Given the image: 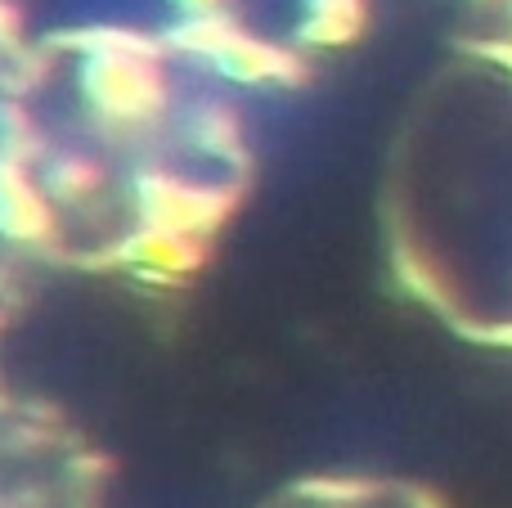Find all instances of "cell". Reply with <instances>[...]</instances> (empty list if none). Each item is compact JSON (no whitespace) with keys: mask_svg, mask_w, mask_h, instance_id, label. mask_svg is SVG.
I'll return each instance as SVG.
<instances>
[{"mask_svg":"<svg viewBox=\"0 0 512 508\" xmlns=\"http://www.w3.org/2000/svg\"><path fill=\"white\" fill-rule=\"evenodd\" d=\"M0 158L14 162H32L41 158V135H36V122L18 99H0Z\"/></svg>","mask_w":512,"mask_h":508,"instance_id":"cell-10","label":"cell"},{"mask_svg":"<svg viewBox=\"0 0 512 508\" xmlns=\"http://www.w3.org/2000/svg\"><path fill=\"white\" fill-rule=\"evenodd\" d=\"M131 207L135 221L149 230H176L203 239L207 230H216L230 216L234 189L194 185V180H180L162 167H144L131 176Z\"/></svg>","mask_w":512,"mask_h":508,"instance_id":"cell-2","label":"cell"},{"mask_svg":"<svg viewBox=\"0 0 512 508\" xmlns=\"http://www.w3.org/2000/svg\"><path fill=\"white\" fill-rule=\"evenodd\" d=\"M486 54H490V59H499V63H508V68H512V45H486Z\"/></svg>","mask_w":512,"mask_h":508,"instance_id":"cell-14","label":"cell"},{"mask_svg":"<svg viewBox=\"0 0 512 508\" xmlns=\"http://www.w3.org/2000/svg\"><path fill=\"white\" fill-rule=\"evenodd\" d=\"M216 5H221V0H180L185 14H207V9H216Z\"/></svg>","mask_w":512,"mask_h":508,"instance_id":"cell-13","label":"cell"},{"mask_svg":"<svg viewBox=\"0 0 512 508\" xmlns=\"http://www.w3.org/2000/svg\"><path fill=\"white\" fill-rule=\"evenodd\" d=\"M463 333H472V338H481V342H495V347H512V324H490V329L463 324Z\"/></svg>","mask_w":512,"mask_h":508,"instance_id":"cell-12","label":"cell"},{"mask_svg":"<svg viewBox=\"0 0 512 508\" xmlns=\"http://www.w3.org/2000/svg\"><path fill=\"white\" fill-rule=\"evenodd\" d=\"M0 508H27V500H0Z\"/></svg>","mask_w":512,"mask_h":508,"instance_id":"cell-15","label":"cell"},{"mask_svg":"<svg viewBox=\"0 0 512 508\" xmlns=\"http://www.w3.org/2000/svg\"><path fill=\"white\" fill-rule=\"evenodd\" d=\"M18 32H23V18H18V9L9 5V0H0V50L14 54L18 50Z\"/></svg>","mask_w":512,"mask_h":508,"instance_id":"cell-11","label":"cell"},{"mask_svg":"<svg viewBox=\"0 0 512 508\" xmlns=\"http://www.w3.org/2000/svg\"><path fill=\"white\" fill-rule=\"evenodd\" d=\"M203 257H207L203 239L176 234V230H149V225H140L131 239H122L113 252H108V261L135 270V275H144V279H158V284H171V279L198 270Z\"/></svg>","mask_w":512,"mask_h":508,"instance_id":"cell-3","label":"cell"},{"mask_svg":"<svg viewBox=\"0 0 512 508\" xmlns=\"http://www.w3.org/2000/svg\"><path fill=\"white\" fill-rule=\"evenodd\" d=\"M364 27V0H306V23L301 41L306 45H346Z\"/></svg>","mask_w":512,"mask_h":508,"instance_id":"cell-8","label":"cell"},{"mask_svg":"<svg viewBox=\"0 0 512 508\" xmlns=\"http://www.w3.org/2000/svg\"><path fill=\"white\" fill-rule=\"evenodd\" d=\"M239 32H243V27L234 23L230 14H221V9H207V14H185L180 23H171L167 36H162V45H167V50L189 54V59L212 63L216 54H221Z\"/></svg>","mask_w":512,"mask_h":508,"instance_id":"cell-6","label":"cell"},{"mask_svg":"<svg viewBox=\"0 0 512 508\" xmlns=\"http://www.w3.org/2000/svg\"><path fill=\"white\" fill-rule=\"evenodd\" d=\"M185 140L194 144V149L212 153V158H239V149H243L239 117L225 104H198L194 113L185 117Z\"/></svg>","mask_w":512,"mask_h":508,"instance_id":"cell-9","label":"cell"},{"mask_svg":"<svg viewBox=\"0 0 512 508\" xmlns=\"http://www.w3.org/2000/svg\"><path fill=\"white\" fill-rule=\"evenodd\" d=\"M77 86L90 113L126 126L153 122L171 104L162 63L149 50H86L77 63Z\"/></svg>","mask_w":512,"mask_h":508,"instance_id":"cell-1","label":"cell"},{"mask_svg":"<svg viewBox=\"0 0 512 508\" xmlns=\"http://www.w3.org/2000/svg\"><path fill=\"white\" fill-rule=\"evenodd\" d=\"M212 68L225 81H243V86H265V81H279V86H297L306 77V63L292 50L270 41H256V36L239 32L221 54L212 59Z\"/></svg>","mask_w":512,"mask_h":508,"instance_id":"cell-5","label":"cell"},{"mask_svg":"<svg viewBox=\"0 0 512 508\" xmlns=\"http://www.w3.org/2000/svg\"><path fill=\"white\" fill-rule=\"evenodd\" d=\"M50 198L27 162L0 158V239L9 243H41L50 239Z\"/></svg>","mask_w":512,"mask_h":508,"instance_id":"cell-4","label":"cell"},{"mask_svg":"<svg viewBox=\"0 0 512 508\" xmlns=\"http://www.w3.org/2000/svg\"><path fill=\"white\" fill-rule=\"evenodd\" d=\"M41 189L54 203H86L104 185V167L90 153H50L41 167Z\"/></svg>","mask_w":512,"mask_h":508,"instance_id":"cell-7","label":"cell"}]
</instances>
